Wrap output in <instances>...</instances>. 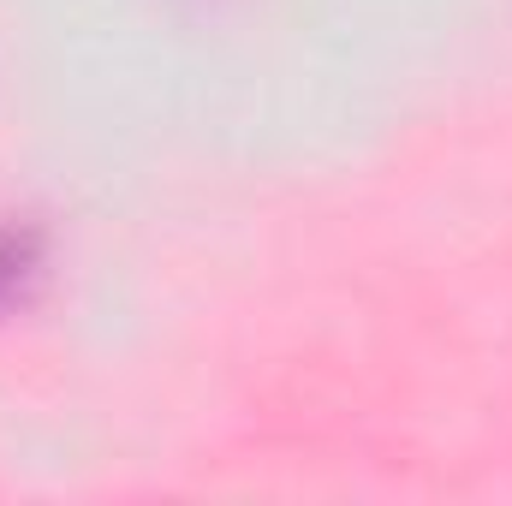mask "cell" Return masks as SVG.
Listing matches in <instances>:
<instances>
[{
    "label": "cell",
    "instance_id": "6da1fadb",
    "mask_svg": "<svg viewBox=\"0 0 512 506\" xmlns=\"http://www.w3.org/2000/svg\"><path fill=\"white\" fill-rule=\"evenodd\" d=\"M36 268V233H18V227H6L0 233V304L24 286V274Z\"/></svg>",
    "mask_w": 512,
    "mask_h": 506
}]
</instances>
